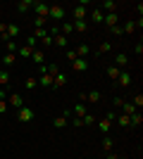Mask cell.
I'll return each mask as SVG.
<instances>
[{
	"instance_id": "6da1fadb",
	"label": "cell",
	"mask_w": 143,
	"mask_h": 159,
	"mask_svg": "<svg viewBox=\"0 0 143 159\" xmlns=\"http://www.w3.org/2000/svg\"><path fill=\"white\" fill-rule=\"evenodd\" d=\"M34 116H36V112L26 105L17 109V121H24V124H26V121H34Z\"/></svg>"
},
{
	"instance_id": "7a4b0ae2",
	"label": "cell",
	"mask_w": 143,
	"mask_h": 159,
	"mask_svg": "<svg viewBox=\"0 0 143 159\" xmlns=\"http://www.w3.org/2000/svg\"><path fill=\"white\" fill-rule=\"evenodd\" d=\"M48 19H53V21H64V7H62V5H50Z\"/></svg>"
},
{
	"instance_id": "3957f363",
	"label": "cell",
	"mask_w": 143,
	"mask_h": 159,
	"mask_svg": "<svg viewBox=\"0 0 143 159\" xmlns=\"http://www.w3.org/2000/svg\"><path fill=\"white\" fill-rule=\"evenodd\" d=\"M112 121H115V112H110L105 119L98 124V128H100V133H105V135H110V128H112Z\"/></svg>"
},
{
	"instance_id": "277c9868",
	"label": "cell",
	"mask_w": 143,
	"mask_h": 159,
	"mask_svg": "<svg viewBox=\"0 0 143 159\" xmlns=\"http://www.w3.org/2000/svg\"><path fill=\"white\" fill-rule=\"evenodd\" d=\"M34 12H36V17H41V19H48L50 5H45V2H38V0H36V5H34Z\"/></svg>"
},
{
	"instance_id": "5b68a950",
	"label": "cell",
	"mask_w": 143,
	"mask_h": 159,
	"mask_svg": "<svg viewBox=\"0 0 143 159\" xmlns=\"http://www.w3.org/2000/svg\"><path fill=\"white\" fill-rule=\"evenodd\" d=\"M72 69H74L76 74H86V71H88V60H81V57H76V60L72 62Z\"/></svg>"
},
{
	"instance_id": "8992f818",
	"label": "cell",
	"mask_w": 143,
	"mask_h": 159,
	"mask_svg": "<svg viewBox=\"0 0 143 159\" xmlns=\"http://www.w3.org/2000/svg\"><path fill=\"white\" fill-rule=\"evenodd\" d=\"M115 66H117V69H126V66H129V57H126V52H117L115 55Z\"/></svg>"
},
{
	"instance_id": "52a82bcc",
	"label": "cell",
	"mask_w": 143,
	"mask_h": 159,
	"mask_svg": "<svg viewBox=\"0 0 143 159\" xmlns=\"http://www.w3.org/2000/svg\"><path fill=\"white\" fill-rule=\"evenodd\" d=\"M117 83H119V86H122V88L131 86V74L126 71V69H122V71H119V76H117Z\"/></svg>"
},
{
	"instance_id": "ba28073f",
	"label": "cell",
	"mask_w": 143,
	"mask_h": 159,
	"mask_svg": "<svg viewBox=\"0 0 143 159\" xmlns=\"http://www.w3.org/2000/svg\"><path fill=\"white\" fill-rule=\"evenodd\" d=\"M7 105H12L14 109H19V107H24V98H21L19 93H12L10 98H7Z\"/></svg>"
},
{
	"instance_id": "9c48e42d",
	"label": "cell",
	"mask_w": 143,
	"mask_h": 159,
	"mask_svg": "<svg viewBox=\"0 0 143 159\" xmlns=\"http://www.w3.org/2000/svg\"><path fill=\"white\" fill-rule=\"evenodd\" d=\"M34 5H36V0H19V2H17V12L24 14V12H29Z\"/></svg>"
},
{
	"instance_id": "30bf717a",
	"label": "cell",
	"mask_w": 143,
	"mask_h": 159,
	"mask_svg": "<svg viewBox=\"0 0 143 159\" xmlns=\"http://www.w3.org/2000/svg\"><path fill=\"white\" fill-rule=\"evenodd\" d=\"M62 86H67V74L64 71H60V74L53 76V88H62Z\"/></svg>"
},
{
	"instance_id": "8fae6325",
	"label": "cell",
	"mask_w": 143,
	"mask_h": 159,
	"mask_svg": "<svg viewBox=\"0 0 143 159\" xmlns=\"http://www.w3.org/2000/svg\"><path fill=\"white\" fill-rule=\"evenodd\" d=\"M102 10V14H110V12H117V2L115 0H105V2H100V5H98Z\"/></svg>"
},
{
	"instance_id": "7c38bea8",
	"label": "cell",
	"mask_w": 143,
	"mask_h": 159,
	"mask_svg": "<svg viewBox=\"0 0 143 159\" xmlns=\"http://www.w3.org/2000/svg\"><path fill=\"white\" fill-rule=\"evenodd\" d=\"M102 24H105L107 29L117 26V24H119V17H117V12H110V14H105V19H102Z\"/></svg>"
},
{
	"instance_id": "4fadbf2b",
	"label": "cell",
	"mask_w": 143,
	"mask_h": 159,
	"mask_svg": "<svg viewBox=\"0 0 143 159\" xmlns=\"http://www.w3.org/2000/svg\"><path fill=\"white\" fill-rule=\"evenodd\" d=\"M69 124V112L67 114H62V116H55L53 119V128H64Z\"/></svg>"
},
{
	"instance_id": "5bb4252c",
	"label": "cell",
	"mask_w": 143,
	"mask_h": 159,
	"mask_svg": "<svg viewBox=\"0 0 143 159\" xmlns=\"http://www.w3.org/2000/svg\"><path fill=\"white\" fill-rule=\"evenodd\" d=\"M102 19H105L102 10L100 7H93V10H91V21H93V24H102Z\"/></svg>"
},
{
	"instance_id": "9a60e30c",
	"label": "cell",
	"mask_w": 143,
	"mask_h": 159,
	"mask_svg": "<svg viewBox=\"0 0 143 159\" xmlns=\"http://www.w3.org/2000/svg\"><path fill=\"white\" fill-rule=\"evenodd\" d=\"M5 33H7V38H10V40H14L21 33V29H19V24H7V31Z\"/></svg>"
},
{
	"instance_id": "2e32d148",
	"label": "cell",
	"mask_w": 143,
	"mask_h": 159,
	"mask_svg": "<svg viewBox=\"0 0 143 159\" xmlns=\"http://www.w3.org/2000/svg\"><path fill=\"white\" fill-rule=\"evenodd\" d=\"M86 14H88V7H81V5H76V7H74V21L86 19Z\"/></svg>"
},
{
	"instance_id": "e0dca14e",
	"label": "cell",
	"mask_w": 143,
	"mask_h": 159,
	"mask_svg": "<svg viewBox=\"0 0 143 159\" xmlns=\"http://www.w3.org/2000/svg\"><path fill=\"white\" fill-rule=\"evenodd\" d=\"M74 50H76V57H81V60H86V57H88V52H91V45L81 43V45H76Z\"/></svg>"
},
{
	"instance_id": "ac0fdd59",
	"label": "cell",
	"mask_w": 143,
	"mask_h": 159,
	"mask_svg": "<svg viewBox=\"0 0 143 159\" xmlns=\"http://www.w3.org/2000/svg\"><path fill=\"white\" fill-rule=\"evenodd\" d=\"M36 81H38V86H41V88H53V76H48V74H41Z\"/></svg>"
},
{
	"instance_id": "d6986e66",
	"label": "cell",
	"mask_w": 143,
	"mask_h": 159,
	"mask_svg": "<svg viewBox=\"0 0 143 159\" xmlns=\"http://www.w3.org/2000/svg\"><path fill=\"white\" fill-rule=\"evenodd\" d=\"M141 124H143L141 112H136V114H131V116H129V128H138Z\"/></svg>"
},
{
	"instance_id": "ffe728a7",
	"label": "cell",
	"mask_w": 143,
	"mask_h": 159,
	"mask_svg": "<svg viewBox=\"0 0 143 159\" xmlns=\"http://www.w3.org/2000/svg\"><path fill=\"white\" fill-rule=\"evenodd\" d=\"M100 100H102V93H100V90H95V88L86 93V102H100Z\"/></svg>"
},
{
	"instance_id": "44dd1931",
	"label": "cell",
	"mask_w": 143,
	"mask_h": 159,
	"mask_svg": "<svg viewBox=\"0 0 143 159\" xmlns=\"http://www.w3.org/2000/svg\"><path fill=\"white\" fill-rule=\"evenodd\" d=\"M72 26H74L76 33H86V31H88V21H86V19H81V21H72Z\"/></svg>"
},
{
	"instance_id": "7402d4cb",
	"label": "cell",
	"mask_w": 143,
	"mask_h": 159,
	"mask_svg": "<svg viewBox=\"0 0 143 159\" xmlns=\"http://www.w3.org/2000/svg\"><path fill=\"white\" fill-rule=\"evenodd\" d=\"M53 43L57 48H67L69 45V38H67V36H62V33H57V36H53Z\"/></svg>"
},
{
	"instance_id": "603a6c76",
	"label": "cell",
	"mask_w": 143,
	"mask_h": 159,
	"mask_svg": "<svg viewBox=\"0 0 143 159\" xmlns=\"http://www.w3.org/2000/svg\"><path fill=\"white\" fill-rule=\"evenodd\" d=\"M119 71H122V69H117L115 64H107V69H105V74H107V79H110V81H117Z\"/></svg>"
},
{
	"instance_id": "cb8c5ba5",
	"label": "cell",
	"mask_w": 143,
	"mask_h": 159,
	"mask_svg": "<svg viewBox=\"0 0 143 159\" xmlns=\"http://www.w3.org/2000/svg\"><path fill=\"white\" fill-rule=\"evenodd\" d=\"M119 109H122V114H126V116H131V114L138 112V109L131 105V102H122V105H119Z\"/></svg>"
},
{
	"instance_id": "d4e9b609",
	"label": "cell",
	"mask_w": 143,
	"mask_h": 159,
	"mask_svg": "<svg viewBox=\"0 0 143 159\" xmlns=\"http://www.w3.org/2000/svg\"><path fill=\"white\" fill-rule=\"evenodd\" d=\"M112 150H115V140L110 138V135H105V138H102V152L107 154V152H112Z\"/></svg>"
},
{
	"instance_id": "484cf974",
	"label": "cell",
	"mask_w": 143,
	"mask_h": 159,
	"mask_svg": "<svg viewBox=\"0 0 143 159\" xmlns=\"http://www.w3.org/2000/svg\"><path fill=\"white\" fill-rule=\"evenodd\" d=\"M10 83H12V76H10V71H7V69H0V86H10Z\"/></svg>"
},
{
	"instance_id": "4316f807",
	"label": "cell",
	"mask_w": 143,
	"mask_h": 159,
	"mask_svg": "<svg viewBox=\"0 0 143 159\" xmlns=\"http://www.w3.org/2000/svg\"><path fill=\"white\" fill-rule=\"evenodd\" d=\"M31 52H34V50H31L29 45H19V50H17V57H21V60H29V57H31Z\"/></svg>"
},
{
	"instance_id": "83f0119b",
	"label": "cell",
	"mask_w": 143,
	"mask_h": 159,
	"mask_svg": "<svg viewBox=\"0 0 143 159\" xmlns=\"http://www.w3.org/2000/svg\"><path fill=\"white\" fill-rule=\"evenodd\" d=\"M136 29H138V24H136V21H134V19H131V21H126V24H124V26H122V36H124V33L129 36V33H134V31H136Z\"/></svg>"
},
{
	"instance_id": "f1b7e54d",
	"label": "cell",
	"mask_w": 143,
	"mask_h": 159,
	"mask_svg": "<svg viewBox=\"0 0 143 159\" xmlns=\"http://www.w3.org/2000/svg\"><path fill=\"white\" fill-rule=\"evenodd\" d=\"M60 29H62L60 33H62V36H67V38L72 36V33H74V26H72V21H62V26H60Z\"/></svg>"
},
{
	"instance_id": "f546056e",
	"label": "cell",
	"mask_w": 143,
	"mask_h": 159,
	"mask_svg": "<svg viewBox=\"0 0 143 159\" xmlns=\"http://www.w3.org/2000/svg\"><path fill=\"white\" fill-rule=\"evenodd\" d=\"M14 62H17V55H12V52H5V55H2V64H5V66L14 64Z\"/></svg>"
},
{
	"instance_id": "4dcf8cb0",
	"label": "cell",
	"mask_w": 143,
	"mask_h": 159,
	"mask_svg": "<svg viewBox=\"0 0 143 159\" xmlns=\"http://www.w3.org/2000/svg\"><path fill=\"white\" fill-rule=\"evenodd\" d=\"M5 50H7V52H12V55H17V50H19L17 40H7V43H5Z\"/></svg>"
},
{
	"instance_id": "1f68e13d",
	"label": "cell",
	"mask_w": 143,
	"mask_h": 159,
	"mask_svg": "<svg viewBox=\"0 0 143 159\" xmlns=\"http://www.w3.org/2000/svg\"><path fill=\"white\" fill-rule=\"evenodd\" d=\"M110 50H112V43H110V40H102L100 48H98V55H105V52H110Z\"/></svg>"
},
{
	"instance_id": "d6a6232c",
	"label": "cell",
	"mask_w": 143,
	"mask_h": 159,
	"mask_svg": "<svg viewBox=\"0 0 143 159\" xmlns=\"http://www.w3.org/2000/svg\"><path fill=\"white\" fill-rule=\"evenodd\" d=\"M81 124H83V126H93V124H95V116H93V114H83V116H81Z\"/></svg>"
},
{
	"instance_id": "836d02e7",
	"label": "cell",
	"mask_w": 143,
	"mask_h": 159,
	"mask_svg": "<svg viewBox=\"0 0 143 159\" xmlns=\"http://www.w3.org/2000/svg\"><path fill=\"white\" fill-rule=\"evenodd\" d=\"M74 114H76V116H79V119H81L83 114H88V112H86V105H83V102H79V105L74 107Z\"/></svg>"
},
{
	"instance_id": "e575fe53",
	"label": "cell",
	"mask_w": 143,
	"mask_h": 159,
	"mask_svg": "<svg viewBox=\"0 0 143 159\" xmlns=\"http://www.w3.org/2000/svg\"><path fill=\"white\" fill-rule=\"evenodd\" d=\"M31 60L41 66V64H43V52H41V50H34V52H31Z\"/></svg>"
},
{
	"instance_id": "d590c367",
	"label": "cell",
	"mask_w": 143,
	"mask_h": 159,
	"mask_svg": "<svg viewBox=\"0 0 143 159\" xmlns=\"http://www.w3.org/2000/svg\"><path fill=\"white\" fill-rule=\"evenodd\" d=\"M131 105L136 107V109H141V107H143V95L136 93V95H134V102H131Z\"/></svg>"
},
{
	"instance_id": "8d00e7d4",
	"label": "cell",
	"mask_w": 143,
	"mask_h": 159,
	"mask_svg": "<svg viewBox=\"0 0 143 159\" xmlns=\"http://www.w3.org/2000/svg\"><path fill=\"white\" fill-rule=\"evenodd\" d=\"M36 86H38V81H36V79H26V81H24V88H26V90H34Z\"/></svg>"
},
{
	"instance_id": "74e56055",
	"label": "cell",
	"mask_w": 143,
	"mask_h": 159,
	"mask_svg": "<svg viewBox=\"0 0 143 159\" xmlns=\"http://www.w3.org/2000/svg\"><path fill=\"white\" fill-rule=\"evenodd\" d=\"M45 24H48V19H41V17H34V26H36V29H45Z\"/></svg>"
},
{
	"instance_id": "f35d334b",
	"label": "cell",
	"mask_w": 143,
	"mask_h": 159,
	"mask_svg": "<svg viewBox=\"0 0 143 159\" xmlns=\"http://www.w3.org/2000/svg\"><path fill=\"white\" fill-rule=\"evenodd\" d=\"M119 126H122V128H129V116H126V114H119Z\"/></svg>"
},
{
	"instance_id": "ab89813d",
	"label": "cell",
	"mask_w": 143,
	"mask_h": 159,
	"mask_svg": "<svg viewBox=\"0 0 143 159\" xmlns=\"http://www.w3.org/2000/svg\"><path fill=\"white\" fill-rule=\"evenodd\" d=\"M36 43H38V40H36L34 36H26V45L31 48V50H36Z\"/></svg>"
},
{
	"instance_id": "60d3db41",
	"label": "cell",
	"mask_w": 143,
	"mask_h": 159,
	"mask_svg": "<svg viewBox=\"0 0 143 159\" xmlns=\"http://www.w3.org/2000/svg\"><path fill=\"white\" fill-rule=\"evenodd\" d=\"M41 43H43V45H55V43H53V36H50V33H48V36H43Z\"/></svg>"
},
{
	"instance_id": "b9f144b4",
	"label": "cell",
	"mask_w": 143,
	"mask_h": 159,
	"mask_svg": "<svg viewBox=\"0 0 143 159\" xmlns=\"http://www.w3.org/2000/svg\"><path fill=\"white\" fill-rule=\"evenodd\" d=\"M134 52L141 57V55H143V43H136V45H134Z\"/></svg>"
},
{
	"instance_id": "7bdbcfd3",
	"label": "cell",
	"mask_w": 143,
	"mask_h": 159,
	"mask_svg": "<svg viewBox=\"0 0 143 159\" xmlns=\"http://www.w3.org/2000/svg\"><path fill=\"white\" fill-rule=\"evenodd\" d=\"M7 112V100H0V116Z\"/></svg>"
},
{
	"instance_id": "ee69618b",
	"label": "cell",
	"mask_w": 143,
	"mask_h": 159,
	"mask_svg": "<svg viewBox=\"0 0 143 159\" xmlns=\"http://www.w3.org/2000/svg\"><path fill=\"white\" fill-rule=\"evenodd\" d=\"M69 124H72V126H76V128H81V126H83V124H81V119H79V116H74V119L69 121Z\"/></svg>"
},
{
	"instance_id": "f6af8a7d",
	"label": "cell",
	"mask_w": 143,
	"mask_h": 159,
	"mask_svg": "<svg viewBox=\"0 0 143 159\" xmlns=\"http://www.w3.org/2000/svg\"><path fill=\"white\" fill-rule=\"evenodd\" d=\"M67 60H69V62L76 60V50H67Z\"/></svg>"
},
{
	"instance_id": "bcb514c9",
	"label": "cell",
	"mask_w": 143,
	"mask_h": 159,
	"mask_svg": "<svg viewBox=\"0 0 143 159\" xmlns=\"http://www.w3.org/2000/svg\"><path fill=\"white\" fill-rule=\"evenodd\" d=\"M110 31L115 33V36H122V26H119V24H117V26H112V29H110Z\"/></svg>"
},
{
	"instance_id": "7dc6e473",
	"label": "cell",
	"mask_w": 143,
	"mask_h": 159,
	"mask_svg": "<svg viewBox=\"0 0 143 159\" xmlns=\"http://www.w3.org/2000/svg\"><path fill=\"white\" fill-rule=\"evenodd\" d=\"M122 102H124V100H122V98H115V100H112V105H115V107H117V109H119V105H122Z\"/></svg>"
},
{
	"instance_id": "c3c4849f",
	"label": "cell",
	"mask_w": 143,
	"mask_h": 159,
	"mask_svg": "<svg viewBox=\"0 0 143 159\" xmlns=\"http://www.w3.org/2000/svg\"><path fill=\"white\" fill-rule=\"evenodd\" d=\"M5 31H7V24H2V21H0V36H5Z\"/></svg>"
}]
</instances>
